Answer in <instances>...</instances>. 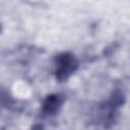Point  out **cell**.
<instances>
[{
    "instance_id": "1",
    "label": "cell",
    "mask_w": 130,
    "mask_h": 130,
    "mask_svg": "<svg viewBox=\"0 0 130 130\" xmlns=\"http://www.w3.org/2000/svg\"><path fill=\"white\" fill-rule=\"evenodd\" d=\"M78 62L74 55L65 52L56 58V78L59 81L66 80L77 68Z\"/></svg>"
},
{
    "instance_id": "2",
    "label": "cell",
    "mask_w": 130,
    "mask_h": 130,
    "mask_svg": "<svg viewBox=\"0 0 130 130\" xmlns=\"http://www.w3.org/2000/svg\"><path fill=\"white\" fill-rule=\"evenodd\" d=\"M62 105V99L59 94L48 95L43 103V112L47 115H54L60 109Z\"/></svg>"
}]
</instances>
